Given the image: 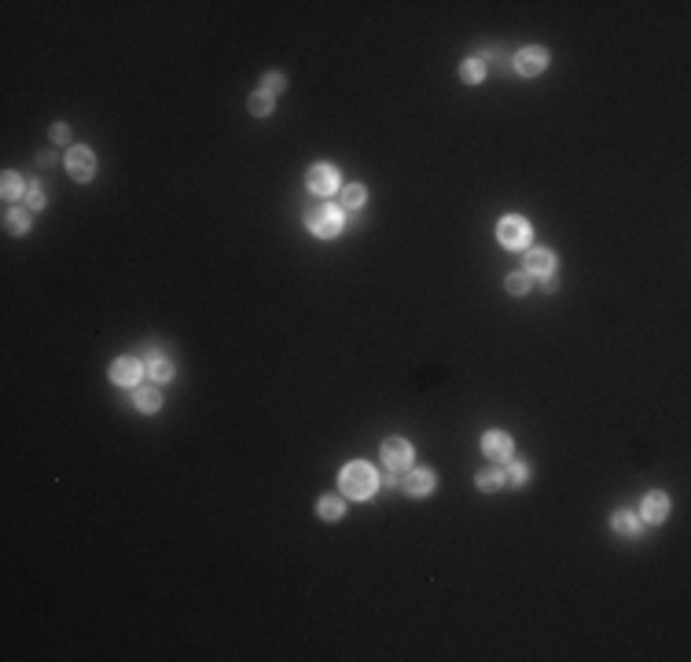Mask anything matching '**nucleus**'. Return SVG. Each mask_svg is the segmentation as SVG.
Returning a JSON list of instances; mask_svg holds the SVG:
<instances>
[{
	"label": "nucleus",
	"instance_id": "1",
	"mask_svg": "<svg viewBox=\"0 0 691 662\" xmlns=\"http://www.w3.org/2000/svg\"><path fill=\"white\" fill-rule=\"evenodd\" d=\"M339 486H342V493H346V497L364 500V497H372V493H375L379 475H375V467H372V464L353 460V464H346L342 471H339Z\"/></svg>",
	"mask_w": 691,
	"mask_h": 662
},
{
	"label": "nucleus",
	"instance_id": "2",
	"mask_svg": "<svg viewBox=\"0 0 691 662\" xmlns=\"http://www.w3.org/2000/svg\"><path fill=\"white\" fill-rule=\"evenodd\" d=\"M305 229L316 239H335L342 232V206L324 203V206H309L305 210Z\"/></svg>",
	"mask_w": 691,
	"mask_h": 662
},
{
	"label": "nucleus",
	"instance_id": "3",
	"mask_svg": "<svg viewBox=\"0 0 691 662\" xmlns=\"http://www.w3.org/2000/svg\"><path fill=\"white\" fill-rule=\"evenodd\" d=\"M529 236H534V229H529V221H522V217H504L496 224V239H501L508 250L529 247Z\"/></svg>",
	"mask_w": 691,
	"mask_h": 662
},
{
	"label": "nucleus",
	"instance_id": "4",
	"mask_svg": "<svg viewBox=\"0 0 691 662\" xmlns=\"http://www.w3.org/2000/svg\"><path fill=\"white\" fill-rule=\"evenodd\" d=\"M67 173L74 177L77 184H89L92 177H96V155L85 148V144H82V148H70V151H67Z\"/></svg>",
	"mask_w": 691,
	"mask_h": 662
},
{
	"label": "nucleus",
	"instance_id": "5",
	"mask_svg": "<svg viewBox=\"0 0 691 662\" xmlns=\"http://www.w3.org/2000/svg\"><path fill=\"white\" fill-rule=\"evenodd\" d=\"M305 188L316 191V196H335L339 191V170L320 163V166H309V173H305Z\"/></svg>",
	"mask_w": 691,
	"mask_h": 662
},
{
	"label": "nucleus",
	"instance_id": "6",
	"mask_svg": "<svg viewBox=\"0 0 691 662\" xmlns=\"http://www.w3.org/2000/svg\"><path fill=\"white\" fill-rule=\"evenodd\" d=\"M544 67H548V48H541V44H529L515 56V74H522V77H537Z\"/></svg>",
	"mask_w": 691,
	"mask_h": 662
},
{
	"label": "nucleus",
	"instance_id": "7",
	"mask_svg": "<svg viewBox=\"0 0 691 662\" xmlns=\"http://www.w3.org/2000/svg\"><path fill=\"white\" fill-rule=\"evenodd\" d=\"M401 486H405V493L412 497H427L438 490V475L430 471V467H408L405 478H401Z\"/></svg>",
	"mask_w": 691,
	"mask_h": 662
},
{
	"label": "nucleus",
	"instance_id": "8",
	"mask_svg": "<svg viewBox=\"0 0 691 662\" xmlns=\"http://www.w3.org/2000/svg\"><path fill=\"white\" fill-rule=\"evenodd\" d=\"M382 464L390 471H408L412 467V445L405 438H387L382 442Z\"/></svg>",
	"mask_w": 691,
	"mask_h": 662
},
{
	"label": "nucleus",
	"instance_id": "9",
	"mask_svg": "<svg viewBox=\"0 0 691 662\" xmlns=\"http://www.w3.org/2000/svg\"><path fill=\"white\" fill-rule=\"evenodd\" d=\"M511 449H515V442H511L508 431H489V434H482V453H486L489 460H511Z\"/></svg>",
	"mask_w": 691,
	"mask_h": 662
},
{
	"label": "nucleus",
	"instance_id": "10",
	"mask_svg": "<svg viewBox=\"0 0 691 662\" xmlns=\"http://www.w3.org/2000/svg\"><path fill=\"white\" fill-rule=\"evenodd\" d=\"M640 515H644V523H651V526L666 523V519H669V493L651 490V493L644 497V508H640Z\"/></svg>",
	"mask_w": 691,
	"mask_h": 662
},
{
	"label": "nucleus",
	"instance_id": "11",
	"mask_svg": "<svg viewBox=\"0 0 691 662\" xmlns=\"http://www.w3.org/2000/svg\"><path fill=\"white\" fill-rule=\"evenodd\" d=\"M140 376H143V364L136 357L110 361V379H115L118 386H140Z\"/></svg>",
	"mask_w": 691,
	"mask_h": 662
},
{
	"label": "nucleus",
	"instance_id": "12",
	"mask_svg": "<svg viewBox=\"0 0 691 662\" xmlns=\"http://www.w3.org/2000/svg\"><path fill=\"white\" fill-rule=\"evenodd\" d=\"M522 272H529V276H552L555 272V254L552 250H526V269Z\"/></svg>",
	"mask_w": 691,
	"mask_h": 662
},
{
	"label": "nucleus",
	"instance_id": "13",
	"mask_svg": "<svg viewBox=\"0 0 691 662\" xmlns=\"http://www.w3.org/2000/svg\"><path fill=\"white\" fill-rule=\"evenodd\" d=\"M316 515H320V519H328V523H339L342 515H346V500L342 497H320Z\"/></svg>",
	"mask_w": 691,
	"mask_h": 662
},
{
	"label": "nucleus",
	"instance_id": "14",
	"mask_svg": "<svg viewBox=\"0 0 691 662\" xmlns=\"http://www.w3.org/2000/svg\"><path fill=\"white\" fill-rule=\"evenodd\" d=\"M474 482H478V490H482V493H496L508 478H504L501 467H482V471L474 475Z\"/></svg>",
	"mask_w": 691,
	"mask_h": 662
},
{
	"label": "nucleus",
	"instance_id": "15",
	"mask_svg": "<svg viewBox=\"0 0 691 662\" xmlns=\"http://www.w3.org/2000/svg\"><path fill=\"white\" fill-rule=\"evenodd\" d=\"M364 199H368L364 184H342V191H339V206L342 210H361Z\"/></svg>",
	"mask_w": 691,
	"mask_h": 662
},
{
	"label": "nucleus",
	"instance_id": "16",
	"mask_svg": "<svg viewBox=\"0 0 691 662\" xmlns=\"http://www.w3.org/2000/svg\"><path fill=\"white\" fill-rule=\"evenodd\" d=\"M610 526H614V534H621V537H640V519L633 511H618L614 519H610Z\"/></svg>",
	"mask_w": 691,
	"mask_h": 662
},
{
	"label": "nucleus",
	"instance_id": "17",
	"mask_svg": "<svg viewBox=\"0 0 691 662\" xmlns=\"http://www.w3.org/2000/svg\"><path fill=\"white\" fill-rule=\"evenodd\" d=\"M4 232L8 236H26L30 232V214H22V210H4Z\"/></svg>",
	"mask_w": 691,
	"mask_h": 662
},
{
	"label": "nucleus",
	"instance_id": "18",
	"mask_svg": "<svg viewBox=\"0 0 691 662\" xmlns=\"http://www.w3.org/2000/svg\"><path fill=\"white\" fill-rule=\"evenodd\" d=\"M133 401H136L140 412H158V409H162V394H158L155 386H140Z\"/></svg>",
	"mask_w": 691,
	"mask_h": 662
},
{
	"label": "nucleus",
	"instance_id": "19",
	"mask_svg": "<svg viewBox=\"0 0 691 662\" xmlns=\"http://www.w3.org/2000/svg\"><path fill=\"white\" fill-rule=\"evenodd\" d=\"M148 376H151L155 383H169V379H173V361H169V357H158V353H155V357L148 361Z\"/></svg>",
	"mask_w": 691,
	"mask_h": 662
},
{
	"label": "nucleus",
	"instance_id": "20",
	"mask_svg": "<svg viewBox=\"0 0 691 662\" xmlns=\"http://www.w3.org/2000/svg\"><path fill=\"white\" fill-rule=\"evenodd\" d=\"M508 295H515V298H522V295H529V287H534V276H529V272H511V276H508Z\"/></svg>",
	"mask_w": 691,
	"mask_h": 662
},
{
	"label": "nucleus",
	"instance_id": "21",
	"mask_svg": "<svg viewBox=\"0 0 691 662\" xmlns=\"http://www.w3.org/2000/svg\"><path fill=\"white\" fill-rule=\"evenodd\" d=\"M460 77H463L467 85H478L482 77H486V63H482V59H463V63H460Z\"/></svg>",
	"mask_w": 691,
	"mask_h": 662
},
{
	"label": "nucleus",
	"instance_id": "22",
	"mask_svg": "<svg viewBox=\"0 0 691 662\" xmlns=\"http://www.w3.org/2000/svg\"><path fill=\"white\" fill-rule=\"evenodd\" d=\"M22 188H26V184H22V177L15 173V170H8L4 177H0V191H4V199H8V203H11V199H19V196H22Z\"/></svg>",
	"mask_w": 691,
	"mask_h": 662
},
{
	"label": "nucleus",
	"instance_id": "23",
	"mask_svg": "<svg viewBox=\"0 0 691 662\" xmlns=\"http://www.w3.org/2000/svg\"><path fill=\"white\" fill-rule=\"evenodd\" d=\"M247 107H250V115H254V118H265L269 110H272V96H269V92H261V89H254V92H250V100H247Z\"/></svg>",
	"mask_w": 691,
	"mask_h": 662
},
{
	"label": "nucleus",
	"instance_id": "24",
	"mask_svg": "<svg viewBox=\"0 0 691 662\" xmlns=\"http://www.w3.org/2000/svg\"><path fill=\"white\" fill-rule=\"evenodd\" d=\"M504 478H508V482H515V486H526V482H529V467H526L522 460H511Z\"/></svg>",
	"mask_w": 691,
	"mask_h": 662
},
{
	"label": "nucleus",
	"instance_id": "25",
	"mask_svg": "<svg viewBox=\"0 0 691 662\" xmlns=\"http://www.w3.org/2000/svg\"><path fill=\"white\" fill-rule=\"evenodd\" d=\"M287 89V77L283 74H276V70H272V74H265L261 77V92H269V96H280Z\"/></svg>",
	"mask_w": 691,
	"mask_h": 662
},
{
	"label": "nucleus",
	"instance_id": "26",
	"mask_svg": "<svg viewBox=\"0 0 691 662\" xmlns=\"http://www.w3.org/2000/svg\"><path fill=\"white\" fill-rule=\"evenodd\" d=\"M44 203H48V196H44L41 188H30V191H26V206L34 210V214H37V210H44Z\"/></svg>",
	"mask_w": 691,
	"mask_h": 662
},
{
	"label": "nucleus",
	"instance_id": "27",
	"mask_svg": "<svg viewBox=\"0 0 691 662\" xmlns=\"http://www.w3.org/2000/svg\"><path fill=\"white\" fill-rule=\"evenodd\" d=\"M52 140H56V144H70V125H67V122H56V125H52Z\"/></svg>",
	"mask_w": 691,
	"mask_h": 662
},
{
	"label": "nucleus",
	"instance_id": "28",
	"mask_svg": "<svg viewBox=\"0 0 691 662\" xmlns=\"http://www.w3.org/2000/svg\"><path fill=\"white\" fill-rule=\"evenodd\" d=\"M541 287L548 291V295H552V291H559V280H555V272H552V276H544V280H541Z\"/></svg>",
	"mask_w": 691,
	"mask_h": 662
},
{
	"label": "nucleus",
	"instance_id": "29",
	"mask_svg": "<svg viewBox=\"0 0 691 662\" xmlns=\"http://www.w3.org/2000/svg\"><path fill=\"white\" fill-rule=\"evenodd\" d=\"M52 163H56L52 151H41V155H37V166H52Z\"/></svg>",
	"mask_w": 691,
	"mask_h": 662
}]
</instances>
